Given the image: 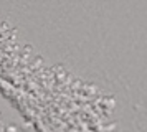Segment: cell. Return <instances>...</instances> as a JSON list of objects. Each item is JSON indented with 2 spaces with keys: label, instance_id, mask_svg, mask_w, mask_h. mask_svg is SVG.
<instances>
[{
  "label": "cell",
  "instance_id": "obj_1",
  "mask_svg": "<svg viewBox=\"0 0 147 132\" xmlns=\"http://www.w3.org/2000/svg\"><path fill=\"white\" fill-rule=\"evenodd\" d=\"M7 132H15V127H8Z\"/></svg>",
  "mask_w": 147,
  "mask_h": 132
}]
</instances>
